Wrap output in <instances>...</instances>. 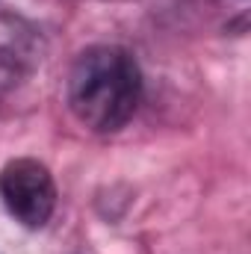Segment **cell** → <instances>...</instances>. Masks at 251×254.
I'll list each match as a JSON object with an SVG mask.
<instances>
[{
	"instance_id": "2",
	"label": "cell",
	"mask_w": 251,
	"mask_h": 254,
	"mask_svg": "<svg viewBox=\"0 0 251 254\" xmlns=\"http://www.w3.org/2000/svg\"><path fill=\"white\" fill-rule=\"evenodd\" d=\"M0 198L15 222L24 228H45L57 207V187L48 166L18 157L0 172Z\"/></svg>"
},
{
	"instance_id": "1",
	"label": "cell",
	"mask_w": 251,
	"mask_h": 254,
	"mask_svg": "<svg viewBox=\"0 0 251 254\" xmlns=\"http://www.w3.org/2000/svg\"><path fill=\"white\" fill-rule=\"evenodd\" d=\"M142 95V74L125 48L95 45L77 57L68 74V107L95 133H116L133 119Z\"/></svg>"
}]
</instances>
